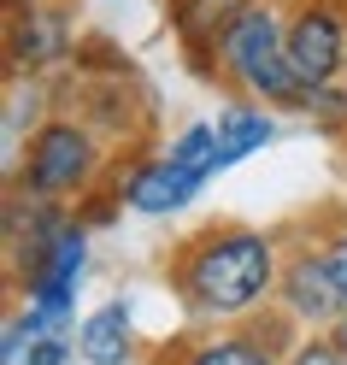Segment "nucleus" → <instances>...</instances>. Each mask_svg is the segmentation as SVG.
I'll list each match as a JSON object with an SVG mask.
<instances>
[{"instance_id": "f257e3e1", "label": "nucleus", "mask_w": 347, "mask_h": 365, "mask_svg": "<svg viewBox=\"0 0 347 365\" xmlns=\"http://www.w3.org/2000/svg\"><path fill=\"white\" fill-rule=\"evenodd\" d=\"M276 242L247 224H212L177 247L171 283L195 318H236L253 312L276 289Z\"/></svg>"}, {"instance_id": "f03ea898", "label": "nucleus", "mask_w": 347, "mask_h": 365, "mask_svg": "<svg viewBox=\"0 0 347 365\" xmlns=\"http://www.w3.org/2000/svg\"><path fill=\"white\" fill-rule=\"evenodd\" d=\"M283 24H289V18L276 12L271 0H247V6L218 30V41L206 48V53H212V65H206V71L224 77V83H236L242 95H259L265 106H289V112H300V101H306V83H300V71L289 65Z\"/></svg>"}, {"instance_id": "7ed1b4c3", "label": "nucleus", "mask_w": 347, "mask_h": 365, "mask_svg": "<svg viewBox=\"0 0 347 365\" xmlns=\"http://www.w3.org/2000/svg\"><path fill=\"white\" fill-rule=\"evenodd\" d=\"M100 171V142L95 130L77 124V118H41L30 130V148H24V165H18V182L24 195L41 200H71L83 195Z\"/></svg>"}, {"instance_id": "20e7f679", "label": "nucleus", "mask_w": 347, "mask_h": 365, "mask_svg": "<svg viewBox=\"0 0 347 365\" xmlns=\"http://www.w3.org/2000/svg\"><path fill=\"white\" fill-rule=\"evenodd\" d=\"M283 48L300 83H336L347 71V0H300L283 24Z\"/></svg>"}, {"instance_id": "39448f33", "label": "nucleus", "mask_w": 347, "mask_h": 365, "mask_svg": "<svg viewBox=\"0 0 347 365\" xmlns=\"http://www.w3.org/2000/svg\"><path fill=\"white\" fill-rule=\"evenodd\" d=\"M276 294H283L289 318H300V324H336V318L347 312L341 289L330 277V259L323 254H294L283 265V277H276Z\"/></svg>"}, {"instance_id": "423d86ee", "label": "nucleus", "mask_w": 347, "mask_h": 365, "mask_svg": "<svg viewBox=\"0 0 347 365\" xmlns=\"http://www.w3.org/2000/svg\"><path fill=\"white\" fill-rule=\"evenodd\" d=\"M6 41H12V71L36 77V71H48V65H59L71 53V18L24 0V6H12V36Z\"/></svg>"}, {"instance_id": "0eeeda50", "label": "nucleus", "mask_w": 347, "mask_h": 365, "mask_svg": "<svg viewBox=\"0 0 347 365\" xmlns=\"http://www.w3.org/2000/svg\"><path fill=\"white\" fill-rule=\"evenodd\" d=\"M200 182H206V177L182 171L177 159L165 153V159H147V165H135V171L124 177L118 200H124V207H135V212H147V218H165V212H177V207H189Z\"/></svg>"}, {"instance_id": "6e6552de", "label": "nucleus", "mask_w": 347, "mask_h": 365, "mask_svg": "<svg viewBox=\"0 0 347 365\" xmlns=\"http://www.w3.org/2000/svg\"><path fill=\"white\" fill-rule=\"evenodd\" d=\"M77 354H83L88 365H124V359L135 354L130 307H124V301H106L100 312H88L83 330H77Z\"/></svg>"}, {"instance_id": "1a4fd4ad", "label": "nucleus", "mask_w": 347, "mask_h": 365, "mask_svg": "<svg viewBox=\"0 0 347 365\" xmlns=\"http://www.w3.org/2000/svg\"><path fill=\"white\" fill-rule=\"evenodd\" d=\"M218 135H224V148H218V171H229L236 159L247 153H259L276 142V118L265 106H224L218 112Z\"/></svg>"}, {"instance_id": "9d476101", "label": "nucleus", "mask_w": 347, "mask_h": 365, "mask_svg": "<svg viewBox=\"0 0 347 365\" xmlns=\"http://www.w3.org/2000/svg\"><path fill=\"white\" fill-rule=\"evenodd\" d=\"M182 365H276V354L265 336H218V341H200Z\"/></svg>"}, {"instance_id": "9b49d317", "label": "nucleus", "mask_w": 347, "mask_h": 365, "mask_svg": "<svg viewBox=\"0 0 347 365\" xmlns=\"http://www.w3.org/2000/svg\"><path fill=\"white\" fill-rule=\"evenodd\" d=\"M218 148H224L218 124H189L171 142V159H177L182 171H195V177H218Z\"/></svg>"}, {"instance_id": "f8f14e48", "label": "nucleus", "mask_w": 347, "mask_h": 365, "mask_svg": "<svg viewBox=\"0 0 347 365\" xmlns=\"http://www.w3.org/2000/svg\"><path fill=\"white\" fill-rule=\"evenodd\" d=\"M300 112L312 118V130H323V135H347V88H341V83H312L306 101H300Z\"/></svg>"}, {"instance_id": "ddd939ff", "label": "nucleus", "mask_w": 347, "mask_h": 365, "mask_svg": "<svg viewBox=\"0 0 347 365\" xmlns=\"http://www.w3.org/2000/svg\"><path fill=\"white\" fill-rule=\"evenodd\" d=\"M65 359H71V341L59 330H41V336H30V348H24L18 365H65Z\"/></svg>"}, {"instance_id": "4468645a", "label": "nucleus", "mask_w": 347, "mask_h": 365, "mask_svg": "<svg viewBox=\"0 0 347 365\" xmlns=\"http://www.w3.org/2000/svg\"><path fill=\"white\" fill-rule=\"evenodd\" d=\"M289 365H347V354L336 348L330 336H323V341H306V348H294V354H289Z\"/></svg>"}, {"instance_id": "2eb2a0df", "label": "nucleus", "mask_w": 347, "mask_h": 365, "mask_svg": "<svg viewBox=\"0 0 347 365\" xmlns=\"http://www.w3.org/2000/svg\"><path fill=\"white\" fill-rule=\"evenodd\" d=\"M323 259H330V277H336V289H341V301H347V230L330 242V254H323Z\"/></svg>"}, {"instance_id": "dca6fc26", "label": "nucleus", "mask_w": 347, "mask_h": 365, "mask_svg": "<svg viewBox=\"0 0 347 365\" xmlns=\"http://www.w3.org/2000/svg\"><path fill=\"white\" fill-rule=\"evenodd\" d=\"M330 341H336V348L347 354V312H341V318H336V324H330Z\"/></svg>"}, {"instance_id": "f3484780", "label": "nucleus", "mask_w": 347, "mask_h": 365, "mask_svg": "<svg viewBox=\"0 0 347 365\" xmlns=\"http://www.w3.org/2000/svg\"><path fill=\"white\" fill-rule=\"evenodd\" d=\"M12 6H24V0H12Z\"/></svg>"}]
</instances>
